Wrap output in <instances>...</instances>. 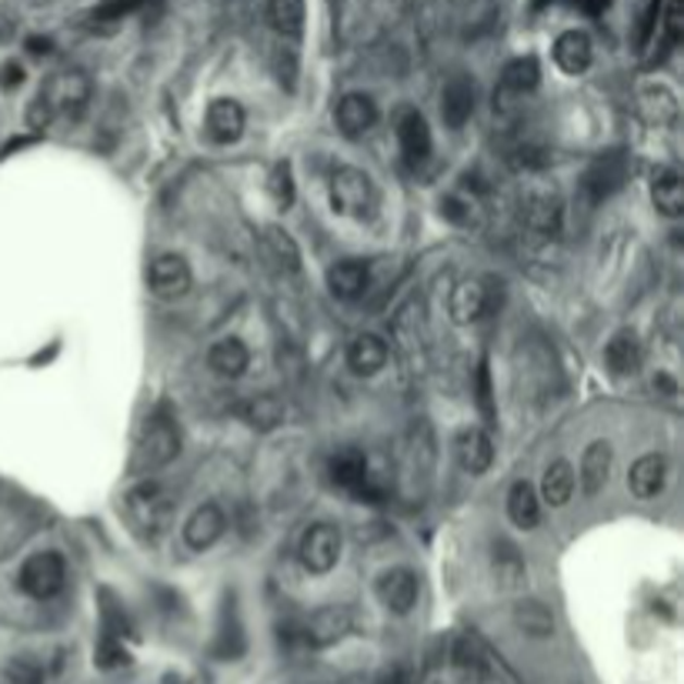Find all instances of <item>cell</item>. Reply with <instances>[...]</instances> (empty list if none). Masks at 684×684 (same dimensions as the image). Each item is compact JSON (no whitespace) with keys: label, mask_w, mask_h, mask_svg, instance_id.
I'll list each match as a JSON object with an SVG mask.
<instances>
[{"label":"cell","mask_w":684,"mask_h":684,"mask_svg":"<svg viewBox=\"0 0 684 684\" xmlns=\"http://www.w3.org/2000/svg\"><path fill=\"white\" fill-rule=\"evenodd\" d=\"M611 461H614V451H611V441H595L588 444L585 457H582V471H577V481H582V491L588 498L601 494L604 485H608V475H611Z\"/></svg>","instance_id":"24"},{"label":"cell","mask_w":684,"mask_h":684,"mask_svg":"<svg viewBox=\"0 0 684 684\" xmlns=\"http://www.w3.org/2000/svg\"><path fill=\"white\" fill-rule=\"evenodd\" d=\"M334 124L344 137L357 141L378 124V103L367 94H344L334 108Z\"/></svg>","instance_id":"18"},{"label":"cell","mask_w":684,"mask_h":684,"mask_svg":"<svg viewBox=\"0 0 684 684\" xmlns=\"http://www.w3.org/2000/svg\"><path fill=\"white\" fill-rule=\"evenodd\" d=\"M661 14H664V0H648V8H645V14H642V21H638V34H635L638 50H645V47L658 37V30H661Z\"/></svg>","instance_id":"39"},{"label":"cell","mask_w":684,"mask_h":684,"mask_svg":"<svg viewBox=\"0 0 684 684\" xmlns=\"http://www.w3.org/2000/svg\"><path fill=\"white\" fill-rule=\"evenodd\" d=\"M40 97L47 100V108L54 118L81 121L90 103V77L84 71H58L40 87Z\"/></svg>","instance_id":"5"},{"label":"cell","mask_w":684,"mask_h":684,"mask_svg":"<svg viewBox=\"0 0 684 684\" xmlns=\"http://www.w3.org/2000/svg\"><path fill=\"white\" fill-rule=\"evenodd\" d=\"M224 528H228L224 511L207 501V504L194 508V514L184 521V545L191 551H207V548H215L221 541Z\"/></svg>","instance_id":"17"},{"label":"cell","mask_w":684,"mask_h":684,"mask_svg":"<svg viewBox=\"0 0 684 684\" xmlns=\"http://www.w3.org/2000/svg\"><path fill=\"white\" fill-rule=\"evenodd\" d=\"M268 191H271V197H274V204H278L281 210H288V207L294 204V174H291V164H288V161L278 164V168L271 171Z\"/></svg>","instance_id":"38"},{"label":"cell","mask_w":684,"mask_h":684,"mask_svg":"<svg viewBox=\"0 0 684 684\" xmlns=\"http://www.w3.org/2000/svg\"><path fill=\"white\" fill-rule=\"evenodd\" d=\"M284 414H288V407H284V401L278 394H257L244 407V420H247L251 428H257V431H274V428H281L284 425Z\"/></svg>","instance_id":"33"},{"label":"cell","mask_w":684,"mask_h":684,"mask_svg":"<svg viewBox=\"0 0 684 684\" xmlns=\"http://www.w3.org/2000/svg\"><path fill=\"white\" fill-rule=\"evenodd\" d=\"M538 84H541V64H538V58H514V61H508L504 64V71H501V90L504 94H514V97H528V94H535L538 90Z\"/></svg>","instance_id":"30"},{"label":"cell","mask_w":684,"mask_h":684,"mask_svg":"<svg viewBox=\"0 0 684 684\" xmlns=\"http://www.w3.org/2000/svg\"><path fill=\"white\" fill-rule=\"evenodd\" d=\"M574 488H577L574 467H571L564 457H558V461H551V464L545 467V478H541L538 498H541V504H548V508H567L571 498H574Z\"/></svg>","instance_id":"28"},{"label":"cell","mask_w":684,"mask_h":684,"mask_svg":"<svg viewBox=\"0 0 684 684\" xmlns=\"http://www.w3.org/2000/svg\"><path fill=\"white\" fill-rule=\"evenodd\" d=\"M664 481H668V461L664 454H642L635 464L627 471V488L635 498L648 501V498H658L664 491Z\"/></svg>","instance_id":"22"},{"label":"cell","mask_w":684,"mask_h":684,"mask_svg":"<svg viewBox=\"0 0 684 684\" xmlns=\"http://www.w3.org/2000/svg\"><path fill=\"white\" fill-rule=\"evenodd\" d=\"M651 200L664 218L684 215V181L674 168H658L651 178Z\"/></svg>","instance_id":"29"},{"label":"cell","mask_w":684,"mask_h":684,"mask_svg":"<svg viewBox=\"0 0 684 684\" xmlns=\"http://www.w3.org/2000/svg\"><path fill=\"white\" fill-rule=\"evenodd\" d=\"M577 8H582L585 14H591V17H598V14H604L608 8H611V0H574Z\"/></svg>","instance_id":"44"},{"label":"cell","mask_w":684,"mask_h":684,"mask_svg":"<svg viewBox=\"0 0 684 684\" xmlns=\"http://www.w3.org/2000/svg\"><path fill=\"white\" fill-rule=\"evenodd\" d=\"M514 624L528 638H551L554 635V611L545 601L524 598L514 604Z\"/></svg>","instance_id":"31"},{"label":"cell","mask_w":684,"mask_h":684,"mask_svg":"<svg viewBox=\"0 0 684 684\" xmlns=\"http://www.w3.org/2000/svg\"><path fill=\"white\" fill-rule=\"evenodd\" d=\"M144 4H147V0H108V4L94 11V21H97V24L124 21V17H131L134 11H141Z\"/></svg>","instance_id":"41"},{"label":"cell","mask_w":684,"mask_h":684,"mask_svg":"<svg viewBox=\"0 0 684 684\" xmlns=\"http://www.w3.org/2000/svg\"><path fill=\"white\" fill-rule=\"evenodd\" d=\"M451 661L454 668L471 677V681H488L491 677V664H488V655L481 651V645L475 638H457L454 648H451Z\"/></svg>","instance_id":"32"},{"label":"cell","mask_w":684,"mask_h":684,"mask_svg":"<svg viewBox=\"0 0 684 684\" xmlns=\"http://www.w3.org/2000/svg\"><path fill=\"white\" fill-rule=\"evenodd\" d=\"M521 218L524 228L541 234V237H554L561 231V200L554 191L548 187H532L521 200Z\"/></svg>","instance_id":"14"},{"label":"cell","mask_w":684,"mask_h":684,"mask_svg":"<svg viewBox=\"0 0 684 684\" xmlns=\"http://www.w3.org/2000/svg\"><path fill=\"white\" fill-rule=\"evenodd\" d=\"M17 585L27 598L34 601H50L58 598L68 585V561L58 551H37L21 564Z\"/></svg>","instance_id":"4"},{"label":"cell","mask_w":684,"mask_h":684,"mask_svg":"<svg viewBox=\"0 0 684 684\" xmlns=\"http://www.w3.org/2000/svg\"><path fill=\"white\" fill-rule=\"evenodd\" d=\"M24 81V68L21 64H8L4 68V87H17Z\"/></svg>","instance_id":"45"},{"label":"cell","mask_w":684,"mask_h":684,"mask_svg":"<svg viewBox=\"0 0 684 684\" xmlns=\"http://www.w3.org/2000/svg\"><path fill=\"white\" fill-rule=\"evenodd\" d=\"M642 341L635 331H618L608 344H604V367L614 378H631L638 375L642 367Z\"/></svg>","instance_id":"23"},{"label":"cell","mask_w":684,"mask_h":684,"mask_svg":"<svg viewBox=\"0 0 684 684\" xmlns=\"http://www.w3.org/2000/svg\"><path fill=\"white\" fill-rule=\"evenodd\" d=\"M508 517L514 528L521 532H535L541 521V498L532 481H514L508 491Z\"/></svg>","instance_id":"27"},{"label":"cell","mask_w":684,"mask_h":684,"mask_svg":"<svg viewBox=\"0 0 684 684\" xmlns=\"http://www.w3.org/2000/svg\"><path fill=\"white\" fill-rule=\"evenodd\" d=\"M595 61V47H591V37L585 30H564L558 40H554V64L567 74V77H582L588 74Z\"/></svg>","instance_id":"20"},{"label":"cell","mask_w":684,"mask_h":684,"mask_svg":"<svg viewBox=\"0 0 684 684\" xmlns=\"http://www.w3.org/2000/svg\"><path fill=\"white\" fill-rule=\"evenodd\" d=\"M178 454H181V425L171 414V407L161 404L157 411H150L147 420L141 425L134 457H131V475L134 478L154 475V471L168 467Z\"/></svg>","instance_id":"1"},{"label":"cell","mask_w":684,"mask_h":684,"mask_svg":"<svg viewBox=\"0 0 684 684\" xmlns=\"http://www.w3.org/2000/svg\"><path fill=\"white\" fill-rule=\"evenodd\" d=\"M624 181H627V157L621 150H608V154H598L585 168L582 181H577V194H582L588 207H598L611 194H618Z\"/></svg>","instance_id":"6"},{"label":"cell","mask_w":684,"mask_h":684,"mask_svg":"<svg viewBox=\"0 0 684 684\" xmlns=\"http://www.w3.org/2000/svg\"><path fill=\"white\" fill-rule=\"evenodd\" d=\"M441 210H444V218H451L454 224H471V221H475V204L457 197V194L444 197L441 200Z\"/></svg>","instance_id":"42"},{"label":"cell","mask_w":684,"mask_h":684,"mask_svg":"<svg viewBox=\"0 0 684 684\" xmlns=\"http://www.w3.org/2000/svg\"><path fill=\"white\" fill-rule=\"evenodd\" d=\"M354 627V614L351 608L344 604H328V608H318L307 621H304V645L307 648H331L338 642H344Z\"/></svg>","instance_id":"11"},{"label":"cell","mask_w":684,"mask_h":684,"mask_svg":"<svg viewBox=\"0 0 684 684\" xmlns=\"http://www.w3.org/2000/svg\"><path fill=\"white\" fill-rule=\"evenodd\" d=\"M127 661V651L121 648V642L114 638V635H108L100 642V648H97V664H103V668H111V664H124Z\"/></svg>","instance_id":"43"},{"label":"cell","mask_w":684,"mask_h":684,"mask_svg":"<svg viewBox=\"0 0 684 684\" xmlns=\"http://www.w3.org/2000/svg\"><path fill=\"white\" fill-rule=\"evenodd\" d=\"M454 454L467 475H485V471L494 464V444H491L488 431H481V428H464L454 438Z\"/></svg>","instance_id":"21"},{"label":"cell","mask_w":684,"mask_h":684,"mask_svg":"<svg viewBox=\"0 0 684 684\" xmlns=\"http://www.w3.org/2000/svg\"><path fill=\"white\" fill-rule=\"evenodd\" d=\"M127 517L134 521V528L157 538L164 528H171L174 517V498L161 481H141L124 494Z\"/></svg>","instance_id":"2"},{"label":"cell","mask_w":684,"mask_h":684,"mask_svg":"<svg viewBox=\"0 0 684 684\" xmlns=\"http://www.w3.org/2000/svg\"><path fill=\"white\" fill-rule=\"evenodd\" d=\"M642 108L645 114L661 127V124H671L677 118V103H674V94L661 84H651L642 90Z\"/></svg>","instance_id":"34"},{"label":"cell","mask_w":684,"mask_h":684,"mask_svg":"<svg viewBox=\"0 0 684 684\" xmlns=\"http://www.w3.org/2000/svg\"><path fill=\"white\" fill-rule=\"evenodd\" d=\"M491 307H494V284L485 278H467V281L454 284V291L448 297V314L454 325H475Z\"/></svg>","instance_id":"10"},{"label":"cell","mask_w":684,"mask_h":684,"mask_svg":"<svg viewBox=\"0 0 684 684\" xmlns=\"http://www.w3.org/2000/svg\"><path fill=\"white\" fill-rule=\"evenodd\" d=\"M271 24L284 37H301L304 30V0H271Z\"/></svg>","instance_id":"36"},{"label":"cell","mask_w":684,"mask_h":684,"mask_svg":"<svg viewBox=\"0 0 684 684\" xmlns=\"http://www.w3.org/2000/svg\"><path fill=\"white\" fill-rule=\"evenodd\" d=\"M420 595V582L411 567H391L378 577V601L391 614H411Z\"/></svg>","instance_id":"16"},{"label":"cell","mask_w":684,"mask_h":684,"mask_svg":"<svg viewBox=\"0 0 684 684\" xmlns=\"http://www.w3.org/2000/svg\"><path fill=\"white\" fill-rule=\"evenodd\" d=\"M297 558H301L304 571H310V574L334 571L341 561V532L331 521H314L301 538Z\"/></svg>","instance_id":"9"},{"label":"cell","mask_w":684,"mask_h":684,"mask_svg":"<svg viewBox=\"0 0 684 684\" xmlns=\"http://www.w3.org/2000/svg\"><path fill=\"white\" fill-rule=\"evenodd\" d=\"M475 108H478V87L471 77L457 74L441 87V121L451 131H461L471 118H475Z\"/></svg>","instance_id":"15"},{"label":"cell","mask_w":684,"mask_h":684,"mask_svg":"<svg viewBox=\"0 0 684 684\" xmlns=\"http://www.w3.org/2000/svg\"><path fill=\"white\" fill-rule=\"evenodd\" d=\"M191 284H194V271L184 254L168 251V254H157L147 265V291L157 301H178L191 291Z\"/></svg>","instance_id":"8"},{"label":"cell","mask_w":684,"mask_h":684,"mask_svg":"<svg viewBox=\"0 0 684 684\" xmlns=\"http://www.w3.org/2000/svg\"><path fill=\"white\" fill-rule=\"evenodd\" d=\"M0 677H4V684H47V671L30 658H11Z\"/></svg>","instance_id":"37"},{"label":"cell","mask_w":684,"mask_h":684,"mask_svg":"<svg viewBox=\"0 0 684 684\" xmlns=\"http://www.w3.org/2000/svg\"><path fill=\"white\" fill-rule=\"evenodd\" d=\"M207 364L210 371L218 378H228V381H237L244 378V371L251 367V351L241 338H221L215 347L207 351Z\"/></svg>","instance_id":"25"},{"label":"cell","mask_w":684,"mask_h":684,"mask_svg":"<svg viewBox=\"0 0 684 684\" xmlns=\"http://www.w3.org/2000/svg\"><path fill=\"white\" fill-rule=\"evenodd\" d=\"M328 475L338 488H344L347 494H354L367 504H381V498H384V488L375 485L371 464H367V454L361 448L334 451L331 461H328Z\"/></svg>","instance_id":"3"},{"label":"cell","mask_w":684,"mask_h":684,"mask_svg":"<svg viewBox=\"0 0 684 684\" xmlns=\"http://www.w3.org/2000/svg\"><path fill=\"white\" fill-rule=\"evenodd\" d=\"M265 247L271 251V257L278 260L281 268H288V271H297L301 268V247H297V241L284 228L271 224L265 231Z\"/></svg>","instance_id":"35"},{"label":"cell","mask_w":684,"mask_h":684,"mask_svg":"<svg viewBox=\"0 0 684 684\" xmlns=\"http://www.w3.org/2000/svg\"><path fill=\"white\" fill-rule=\"evenodd\" d=\"M475 401L481 407V414L488 420H494V388H491V371H488V361L478 364V375H475Z\"/></svg>","instance_id":"40"},{"label":"cell","mask_w":684,"mask_h":684,"mask_svg":"<svg viewBox=\"0 0 684 684\" xmlns=\"http://www.w3.org/2000/svg\"><path fill=\"white\" fill-rule=\"evenodd\" d=\"M388 341L378 338V334H357L347 347V364H351V371L361 375V378H371L378 371H384V364H388Z\"/></svg>","instance_id":"26"},{"label":"cell","mask_w":684,"mask_h":684,"mask_svg":"<svg viewBox=\"0 0 684 684\" xmlns=\"http://www.w3.org/2000/svg\"><path fill=\"white\" fill-rule=\"evenodd\" d=\"M331 207L341 218H367L375 210V184L357 168H338L331 174Z\"/></svg>","instance_id":"7"},{"label":"cell","mask_w":684,"mask_h":684,"mask_svg":"<svg viewBox=\"0 0 684 684\" xmlns=\"http://www.w3.org/2000/svg\"><path fill=\"white\" fill-rule=\"evenodd\" d=\"M247 127V114L244 108L234 100V97H218V100H210L207 103V114H204V131L207 137L228 147V144H237L241 134Z\"/></svg>","instance_id":"12"},{"label":"cell","mask_w":684,"mask_h":684,"mask_svg":"<svg viewBox=\"0 0 684 684\" xmlns=\"http://www.w3.org/2000/svg\"><path fill=\"white\" fill-rule=\"evenodd\" d=\"M367 288H371V268L361 257H341L328 268V291L338 301H357Z\"/></svg>","instance_id":"19"},{"label":"cell","mask_w":684,"mask_h":684,"mask_svg":"<svg viewBox=\"0 0 684 684\" xmlns=\"http://www.w3.org/2000/svg\"><path fill=\"white\" fill-rule=\"evenodd\" d=\"M394 127H398V144H401L404 161H407L411 168L425 164L428 157H431V147H435L431 127H428L425 114H420L417 108H404V111L398 114Z\"/></svg>","instance_id":"13"}]
</instances>
